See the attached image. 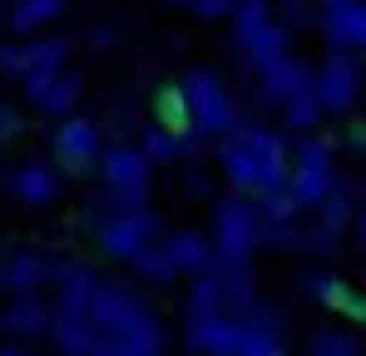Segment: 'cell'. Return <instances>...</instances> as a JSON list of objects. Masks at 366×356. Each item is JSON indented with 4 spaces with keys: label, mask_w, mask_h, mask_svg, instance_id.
<instances>
[{
    "label": "cell",
    "mask_w": 366,
    "mask_h": 356,
    "mask_svg": "<svg viewBox=\"0 0 366 356\" xmlns=\"http://www.w3.org/2000/svg\"><path fill=\"white\" fill-rule=\"evenodd\" d=\"M317 114H322V109H317V99H312V84H307L302 94H292V99L282 104V119H287L292 129H307V124H317Z\"/></svg>",
    "instance_id": "15"
},
{
    "label": "cell",
    "mask_w": 366,
    "mask_h": 356,
    "mask_svg": "<svg viewBox=\"0 0 366 356\" xmlns=\"http://www.w3.org/2000/svg\"><path fill=\"white\" fill-rule=\"evenodd\" d=\"M188 104H193V114L203 124V134H218L233 119V99L223 94V84L213 74H188Z\"/></svg>",
    "instance_id": "5"
},
{
    "label": "cell",
    "mask_w": 366,
    "mask_h": 356,
    "mask_svg": "<svg viewBox=\"0 0 366 356\" xmlns=\"http://www.w3.org/2000/svg\"><path fill=\"white\" fill-rule=\"evenodd\" d=\"M60 10H64V0H20L10 20H15V30H35V25H45V20H55Z\"/></svg>",
    "instance_id": "12"
},
{
    "label": "cell",
    "mask_w": 366,
    "mask_h": 356,
    "mask_svg": "<svg viewBox=\"0 0 366 356\" xmlns=\"http://www.w3.org/2000/svg\"><path fill=\"white\" fill-rule=\"evenodd\" d=\"M252 237H257L252 208L247 203H223L218 208V252H223L228 272H243V257H247V247H252Z\"/></svg>",
    "instance_id": "3"
},
{
    "label": "cell",
    "mask_w": 366,
    "mask_h": 356,
    "mask_svg": "<svg viewBox=\"0 0 366 356\" xmlns=\"http://www.w3.org/2000/svg\"><path fill=\"white\" fill-rule=\"evenodd\" d=\"M357 89H362V69L352 55H332L322 64V74L312 79V99L317 109H332V114H347L357 104Z\"/></svg>",
    "instance_id": "1"
},
{
    "label": "cell",
    "mask_w": 366,
    "mask_h": 356,
    "mask_svg": "<svg viewBox=\"0 0 366 356\" xmlns=\"http://www.w3.org/2000/svg\"><path fill=\"white\" fill-rule=\"evenodd\" d=\"M327 35H332L337 50H366V0L327 15Z\"/></svg>",
    "instance_id": "7"
},
{
    "label": "cell",
    "mask_w": 366,
    "mask_h": 356,
    "mask_svg": "<svg viewBox=\"0 0 366 356\" xmlns=\"http://www.w3.org/2000/svg\"><path fill=\"white\" fill-rule=\"evenodd\" d=\"M149 233H154V213L124 208V213H114V218L99 228V242H104L109 257H139V252L149 247Z\"/></svg>",
    "instance_id": "4"
},
{
    "label": "cell",
    "mask_w": 366,
    "mask_h": 356,
    "mask_svg": "<svg viewBox=\"0 0 366 356\" xmlns=\"http://www.w3.org/2000/svg\"><path fill=\"white\" fill-rule=\"evenodd\" d=\"M134 262H139V267H144V277H154V282H169V277L179 272V267H174V257H169L164 247H144Z\"/></svg>",
    "instance_id": "16"
},
{
    "label": "cell",
    "mask_w": 366,
    "mask_h": 356,
    "mask_svg": "<svg viewBox=\"0 0 366 356\" xmlns=\"http://www.w3.org/2000/svg\"><path fill=\"white\" fill-rule=\"evenodd\" d=\"M347 5H357V0H322V10H327V15H337V10H347Z\"/></svg>",
    "instance_id": "23"
},
{
    "label": "cell",
    "mask_w": 366,
    "mask_h": 356,
    "mask_svg": "<svg viewBox=\"0 0 366 356\" xmlns=\"http://www.w3.org/2000/svg\"><path fill=\"white\" fill-rule=\"evenodd\" d=\"M327 164H332L327 139H307L302 149H297V169H327Z\"/></svg>",
    "instance_id": "17"
},
{
    "label": "cell",
    "mask_w": 366,
    "mask_h": 356,
    "mask_svg": "<svg viewBox=\"0 0 366 356\" xmlns=\"http://www.w3.org/2000/svg\"><path fill=\"white\" fill-rule=\"evenodd\" d=\"M317 356H362V352H357L347 337H322V342H317Z\"/></svg>",
    "instance_id": "20"
},
{
    "label": "cell",
    "mask_w": 366,
    "mask_h": 356,
    "mask_svg": "<svg viewBox=\"0 0 366 356\" xmlns=\"http://www.w3.org/2000/svg\"><path fill=\"white\" fill-rule=\"evenodd\" d=\"M327 193H332V169H297V174H292V188H287V198L302 203V208L322 203Z\"/></svg>",
    "instance_id": "11"
},
{
    "label": "cell",
    "mask_w": 366,
    "mask_h": 356,
    "mask_svg": "<svg viewBox=\"0 0 366 356\" xmlns=\"http://www.w3.org/2000/svg\"><path fill=\"white\" fill-rule=\"evenodd\" d=\"M55 154H60L64 169H84V164L99 154V134H94V124H84V119H69L60 134H55Z\"/></svg>",
    "instance_id": "6"
},
{
    "label": "cell",
    "mask_w": 366,
    "mask_h": 356,
    "mask_svg": "<svg viewBox=\"0 0 366 356\" xmlns=\"http://www.w3.org/2000/svg\"><path fill=\"white\" fill-rule=\"evenodd\" d=\"M174 149H179L174 139H164V134H149V154H154V159H174Z\"/></svg>",
    "instance_id": "21"
},
{
    "label": "cell",
    "mask_w": 366,
    "mask_h": 356,
    "mask_svg": "<svg viewBox=\"0 0 366 356\" xmlns=\"http://www.w3.org/2000/svg\"><path fill=\"white\" fill-rule=\"evenodd\" d=\"M362 237H366V213H362Z\"/></svg>",
    "instance_id": "24"
},
{
    "label": "cell",
    "mask_w": 366,
    "mask_h": 356,
    "mask_svg": "<svg viewBox=\"0 0 366 356\" xmlns=\"http://www.w3.org/2000/svg\"><path fill=\"white\" fill-rule=\"evenodd\" d=\"M262 84H267V94H272L277 104H287L292 94H302L307 84H312V74L282 55V59H272V64H262Z\"/></svg>",
    "instance_id": "8"
},
{
    "label": "cell",
    "mask_w": 366,
    "mask_h": 356,
    "mask_svg": "<svg viewBox=\"0 0 366 356\" xmlns=\"http://www.w3.org/2000/svg\"><path fill=\"white\" fill-rule=\"evenodd\" d=\"M164 252L174 257V267H193V272H203V267L213 262V247H208V237H203V233H179Z\"/></svg>",
    "instance_id": "10"
},
{
    "label": "cell",
    "mask_w": 366,
    "mask_h": 356,
    "mask_svg": "<svg viewBox=\"0 0 366 356\" xmlns=\"http://www.w3.org/2000/svg\"><path fill=\"white\" fill-rule=\"evenodd\" d=\"M104 178H109V198L124 208H139L144 203V193H149V164H144V154H134V149H109L104 154Z\"/></svg>",
    "instance_id": "2"
},
{
    "label": "cell",
    "mask_w": 366,
    "mask_h": 356,
    "mask_svg": "<svg viewBox=\"0 0 366 356\" xmlns=\"http://www.w3.org/2000/svg\"><path fill=\"white\" fill-rule=\"evenodd\" d=\"M218 297H223V282H218V277H198V282H193V297H188V312H193V317H213Z\"/></svg>",
    "instance_id": "14"
},
{
    "label": "cell",
    "mask_w": 366,
    "mask_h": 356,
    "mask_svg": "<svg viewBox=\"0 0 366 356\" xmlns=\"http://www.w3.org/2000/svg\"><path fill=\"white\" fill-rule=\"evenodd\" d=\"M228 5H233V0H193V10H198V15H223Z\"/></svg>",
    "instance_id": "22"
},
{
    "label": "cell",
    "mask_w": 366,
    "mask_h": 356,
    "mask_svg": "<svg viewBox=\"0 0 366 356\" xmlns=\"http://www.w3.org/2000/svg\"><path fill=\"white\" fill-rule=\"evenodd\" d=\"M40 277H45V262H40V257H20V262L10 267V282H15V287H35Z\"/></svg>",
    "instance_id": "19"
},
{
    "label": "cell",
    "mask_w": 366,
    "mask_h": 356,
    "mask_svg": "<svg viewBox=\"0 0 366 356\" xmlns=\"http://www.w3.org/2000/svg\"><path fill=\"white\" fill-rule=\"evenodd\" d=\"M50 317H45V307H35V302H20L15 312H10V327H20V332H40Z\"/></svg>",
    "instance_id": "18"
},
{
    "label": "cell",
    "mask_w": 366,
    "mask_h": 356,
    "mask_svg": "<svg viewBox=\"0 0 366 356\" xmlns=\"http://www.w3.org/2000/svg\"><path fill=\"white\" fill-rule=\"evenodd\" d=\"M10 188H15L25 203H50V198H55V188H60V178L50 174L45 164H30V169H20V174L10 178Z\"/></svg>",
    "instance_id": "9"
},
{
    "label": "cell",
    "mask_w": 366,
    "mask_h": 356,
    "mask_svg": "<svg viewBox=\"0 0 366 356\" xmlns=\"http://www.w3.org/2000/svg\"><path fill=\"white\" fill-rule=\"evenodd\" d=\"M74 94H79V79L74 74H64V79H50V89L35 99L40 109H50V114H64L69 104H74Z\"/></svg>",
    "instance_id": "13"
}]
</instances>
